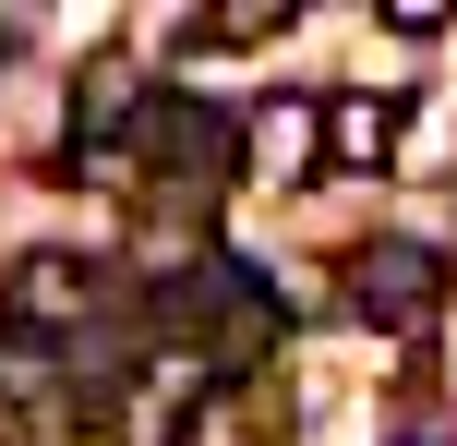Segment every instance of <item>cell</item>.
Segmentation results:
<instances>
[{"label":"cell","mask_w":457,"mask_h":446,"mask_svg":"<svg viewBox=\"0 0 457 446\" xmlns=\"http://www.w3.org/2000/svg\"><path fill=\"white\" fill-rule=\"evenodd\" d=\"M133 157H145V181H157V193L205 206V181H217L228 157H241V133H228V109H205V97H145Z\"/></svg>","instance_id":"obj_1"},{"label":"cell","mask_w":457,"mask_h":446,"mask_svg":"<svg viewBox=\"0 0 457 446\" xmlns=\"http://www.w3.org/2000/svg\"><path fill=\"white\" fill-rule=\"evenodd\" d=\"M434 302H445V254L434 241H361L349 254V314L361 326H434Z\"/></svg>","instance_id":"obj_2"},{"label":"cell","mask_w":457,"mask_h":446,"mask_svg":"<svg viewBox=\"0 0 457 446\" xmlns=\"http://www.w3.org/2000/svg\"><path fill=\"white\" fill-rule=\"evenodd\" d=\"M85 302H96V265H85V254H12V278H0L12 338H61Z\"/></svg>","instance_id":"obj_3"},{"label":"cell","mask_w":457,"mask_h":446,"mask_svg":"<svg viewBox=\"0 0 457 446\" xmlns=\"http://www.w3.org/2000/svg\"><path fill=\"white\" fill-rule=\"evenodd\" d=\"M397 133H410L397 97H325V157H337V169H386Z\"/></svg>","instance_id":"obj_4"},{"label":"cell","mask_w":457,"mask_h":446,"mask_svg":"<svg viewBox=\"0 0 457 446\" xmlns=\"http://www.w3.org/2000/svg\"><path fill=\"white\" fill-rule=\"evenodd\" d=\"M253 157H265V169H301V157H325V109H301V97H277V109L253 121Z\"/></svg>","instance_id":"obj_5"},{"label":"cell","mask_w":457,"mask_h":446,"mask_svg":"<svg viewBox=\"0 0 457 446\" xmlns=\"http://www.w3.org/2000/svg\"><path fill=\"white\" fill-rule=\"evenodd\" d=\"M277 24H289V0H228V13L193 24V48H265Z\"/></svg>","instance_id":"obj_6"},{"label":"cell","mask_w":457,"mask_h":446,"mask_svg":"<svg viewBox=\"0 0 457 446\" xmlns=\"http://www.w3.org/2000/svg\"><path fill=\"white\" fill-rule=\"evenodd\" d=\"M397 446H434V434H397Z\"/></svg>","instance_id":"obj_7"}]
</instances>
